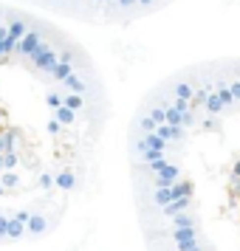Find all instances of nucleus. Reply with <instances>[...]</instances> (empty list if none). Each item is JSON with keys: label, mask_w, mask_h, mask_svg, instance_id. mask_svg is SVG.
I'll return each instance as SVG.
<instances>
[{"label": "nucleus", "mask_w": 240, "mask_h": 251, "mask_svg": "<svg viewBox=\"0 0 240 251\" xmlns=\"http://www.w3.org/2000/svg\"><path fill=\"white\" fill-rule=\"evenodd\" d=\"M102 130L91 57L46 17L0 0V246L57 231L88 189Z\"/></svg>", "instance_id": "obj_1"}]
</instances>
